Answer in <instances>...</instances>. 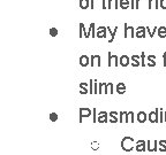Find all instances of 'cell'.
Wrapping results in <instances>:
<instances>
[{
    "label": "cell",
    "mask_w": 166,
    "mask_h": 155,
    "mask_svg": "<svg viewBox=\"0 0 166 155\" xmlns=\"http://www.w3.org/2000/svg\"><path fill=\"white\" fill-rule=\"evenodd\" d=\"M90 146H91V148L94 149V150H98V149H99V142L98 141H92Z\"/></svg>",
    "instance_id": "d590c367"
},
{
    "label": "cell",
    "mask_w": 166,
    "mask_h": 155,
    "mask_svg": "<svg viewBox=\"0 0 166 155\" xmlns=\"http://www.w3.org/2000/svg\"><path fill=\"white\" fill-rule=\"evenodd\" d=\"M96 23H90L89 26V29H88V31L85 33V38H90V36L92 35V38H95L96 37Z\"/></svg>",
    "instance_id": "30bf717a"
},
{
    "label": "cell",
    "mask_w": 166,
    "mask_h": 155,
    "mask_svg": "<svg viewBox=\"0 0 166 155\" xmlns=\"http://www.w3.org/2000/svg\"><path fill=\"white\" fill-rule=\"evenodd\" d=\"M130 2H129V0H120V2H119V5H120V8L121 9H128L130 5H129Z\"/></svg>",
    "instance_id": "4316f807"
},
{
    "label": "cell",
    "mask_w": 166,
    "mask_h": 155,
    "mask_svg": "<svg viewBox=\"0 0 166 155\" xmlns=\"http://www.w3.org/2000/svg\"><path fill=\"white\" fill-rule=\"evenodd\" d=\"M92 111L90 108H80L78 109V123L83 122V117H90Z\"/></svg>",
    "instance_id": "3957f363"
},
{
    "label": "cell",
    "mask_w": 166,
    "mask_h": 155,
    "mask_svg": "<svg viewBox=\"0 0 166 155\" xmlns=\"http://www.w3.org/2000/svg\"><path fill=\"white\" fill-rule=\"evenodd\" d=\"M106 35H107V26H101L97 28L96 37H98V38H101V39H104V38H106Z\"/></svg>",
    "instance_id": "8992f818"
},
{
    "label": "cell",
    "mask_w": 166,
    "mask_h": 155,
    "mask_svg": "<svg viewBox=\"0 0 166 155\" xmlns=\"http://www.w3.org/2000/svg\"><path fill=\"white\" fill-rule=\"evenodd\" d=\"M158 150L159 152H166V140H164V139H161V140H159L158 141Z\"/></svg>",
    "instance_id": "83f0119b"
},
{
    "label": "cell",
    "mask_w": 166,
    "mask_h": 155,
    "mask_svg": "<svg viewBox=\"0 0 166 155\" xmlns=\"http://www.w3.org/2000/svg\"><path fill=\"white\" fill-rule=\"evenodd\" d=\"M128 118H129V123L133 124L135 122V114L133 111H128Z\"/></svg>",
    "instance_id": "d6a6232c"
},
{
    "label": "cell",
    "mask_w": 166,
    "mask_h": 155,
    "mask_svg": "<svg viewBox=\"0 0 166 155\" xmlns=\"http://www.w3.org/2000/svg\"><path fill=\"white\" fill-rule=\"evenodd\" d=\"M97 122L101 123V124H105V123L109 122V113L103 110L101 113H98V116H97Z\"/></svg>",
    "instance_id": "277c9868"
},
{
    "label": "cell",
    "mask_w": 166,
    "mask_h": 155,
    "mask_svg": "<svg viewBox=\"0 0 166 155\" xmlns=\"http://www.w3.org/2000/svg\"><path fill=\"white\" fill-rule=\"evenodd\" d=\"M90 8L95 9V0H90Z\"/></svg>",
    "instance_id": "7dc6e473"
},
{
    "label": "cell",
    "mask_w": 166,
    "mask_h": 155,
    "mask_svg": "<svg viewBox=\"0 0 166 155\" xmlns=\"http://www.w3.org/2000/svg\"><path fill=\"white\" fill-rule=\"evenodd\" d=\"M107 31L111 33V38L109 39V44H112V43H113V40H114V38H115V33H117V31H118V26H115L112 31H111V28L107 26Z\"/></svg>",
    "instance_id": "cb8c5ba5"
},
{
    "label": "cell",
    "mask_w": 166,
    "mask_h": 155,
    "mask_svg": "<svg viewBox=\"0 0 166 155\" xmlns=\"http://www.w3.org/2000/svg\"><path fill=\"white\" fill-rule=\"evenodd\" d=\"M164 111L165 110L159 108V123H164Z\"/></svg>",
    "instance_id": "74e56055"
},
{
    "label": "cell",
    "mask_w": 166,
    "mask_h": 155,
    "mask_svg": "<svg viewBox=\"0 0 166 155\" xmlns=\"http://www.w3.org/2000/svg\"><path fill=\"white\" fill-rule=\"evenodd\" d=\"M163 65L166 67V52L163 53Z\"/></svg>",
    "instance_id": "ee69618b"
},
{
    "label": "cell",
    "mask_w": 166,
    "mask_h": 155,
    "mask_svg": "<svg viewBox=\"0 0 166 155\" xmlns=\"http://www.w3.org/2000/svg\"><path fill=\"white\" fill-rule=\"evenodd\" d=\"M92 84H94V79L91 78L89 81V93L90 94H94V87H92Z\"/></svg>",
    "instance_id": "f35d334b"
},
{
    "label": "cell",
    "mask_w": 166,
    "mask_h": 155,
    "mask_svg": "<svg viewBox=\"0 0 166 155\" xmlns=\"http://www.w3.org/2000/svg\"><path fill=\"white\" fill-rule=\"evenodd\" d=\"M102 9H107V0H102Z\"/></svg>",
    "instance_id": "7bdbcfd3"
},
{
    "label": "cell",
    "mask_w": 166,
    "mask_h": 155,
    "mask_svg": "<svg viewBox=\"0 0 166 155\" xmlns=\"http://www.w3.org/2000/svg\"><path fill=\"white\" fill-rule=\"evenodd\" d=\"M148 120V114L145 111H139V114L136 115V121L139 123H145Z\"/></svg>",
    "instance_id": "5bb4252c"
},
{
    "label": "cell",
    "mask_w": 166,
    "mask_h": 155,
    "mask_svg": "<svg viewBox=\"0 0 166 155\" xmlns=\"http://www.w3.org/2000/svg\"><path fill=\"white\" fill-rule=\"evenodd\" d=\"M130 60H132V67H134V68H137V67H140L141 65V55H132L130 56Z\"/></svg>",
    "instance_id": "7c38bea8"
},
{
    "label": "cell",
    "mask_w": 166,
    "mask_h": 155,
    "mask_svg": "<svg viewBox=\"0 0 166 155\" xmlns=\"http://www.w3.org/2000/svg\"><path fill=\"white\" fill-rule=\"evenodd\" d=\"M127 30H128V26H127V23H125V33H123V37H125V38H128L127 37Z\"/></svg>",
    "instance_id": "f6af8a7d"
},
{
    "label": "cell",
    "mask_w": 166,
    "mask_h": 155,
    "mask_svg": "<svg viewBox=\"0 0 166 155\" xmlns=\"http://www.w3.org/2000/svg\"><path fill=\"white\" fill-rule=\"evenodd\" d=\"M98 85H99V83L97 82V79H94V94H99Z\"/></svg>",
    "instance_id": "1f68e13d"
},
{
    "label": "cell",
    "mask_w": 166,
    "mask_h": 155,
    "mask_svg": "<svg viewBox=\"0 0 166 155\" xmlns=\"http://www.w3.org/2000/svg\"><path fill=\"white\" fill-rule=\"evenodd\" d=\"M50 121H51V122H57L58 121V114L57 113H51V114H50Z\"/></svg>",
    "instance_id": "836d02e7"
},
{
    "label": "cell",
    "mask_w": 166,
    "mask_h": 155,
    "mask_svg": "<svg viewBox=\"0 0 166 155\" xmlns=\"http://www.w3.org/2000/svg\"><path fill=\"white\" fill-rule=\"evenodd\" d=\"M156 55H148L147 58V65L148 67H156Z\"/></svg>",
    "instance_id": "d6986e66"
},
{
    "label": "cell",
    "mask_w": 166,
    "mask_h": 155,
    "mask_svg": "<svg viewBox=\"0 0 166 155\" xmlns=\"http://www.w3.org/2000/svg\"><path fill=\"white\" fill-rule=\"evenodd\" d=\"M97 116H98V114H97V109L96 108H94V109H92V123L97 122Z\"/></svg>",
    "instance_id": "8d00e7d4"
},
{
    "label": "cell",
    "mask_w": 166,
    "mask_h": 155,
    "mask_svg": "<svg viewBox=\"0 0 166 155\" xmlns=\"http://www.w3.org/2000/svg\"><path fill=\"white\" fill-rule=\"evenodd\" d=\"M115 91L120 96V94H125L126 93V85L125 83H118L117 86H115Z\"/></svg>",
    "instance_id": "e0dca14e"
},
{
    "label": "cell",
    "mask_w": 166,
    "mask_h": 155,
    "mask_svg": "<svg viewBox=\"0 0 166 155\" xmlns=\"http://www.w3.org/2000/svg\"><path fill=\"white\" fill-rule=\"evenodd\" d=\"M130 8H132V9H136V6H135V0H130Z\"/></svg>",
    "instance_id": "bcb514c9"
},
{
    "label": "cell",
    "mask_w": 166,
    "mask_h": 155,
    "mask_svg": "<svg viewBox=\"0 0 166 155\" xmlns=\"http://www.w3.org/2000/svg\"><path fill=\"white\" fill-rule=\"evenodd\" d=\"M78 29H80V32H78V37H80V38H83V37H85L87 30H85L84 23H80V26H78Z\"/></svg>",
    "instance_id": "484cf974"
},
{
    "label": "cell",
    "mask_w": 166,
    "mask_h": 155,
    "mask_svg": "<svg viewBox=\"0 0 166 155\" xmlns=\"http://www.w3.org/2000/svg\"><path fill=\"white\" fill-rule=\"evenodd\" d=\"M142 0H135V6H136V9H139V4H140Z\"/></svg>",
    "instance_id": "c3c4849f"
},
{
    "label": "cell",
    "mask_w": 166,
    "mask_h": 155,
    "mask_svg": "<svg viewBox=\"0 0 166 155\" xmlns=\"http://www.w3.org/2000/svg\"><path fill=\"white\" fill-rule=\"evenodd\" d=\"M105 85H106V83H99V85H98V90H99V94H102V92L104 93V89H105Z\"/></svg>",
    "instance_id": "ab89813d"
},
{
    "label": "cell",
    "mask_w": 166,
    "mask_h": 155,
    "mask_svg": "<svg viewBox=\"0 0 166 155\" xmlns=\"http://www.w3.org/2000/svg\"><path fill=\"white\" fill-rule=\"evenodd\" d=\"M78 61H80V65L83 67V68H85V67H88L90 65V58L88 55H81Z\"/></svg>",
    "instance_id": "9a60e30c"
},
{
    "label": "cell",
    "mask_w": 166,
    "mask_h": 155,
    "mask_svg": "<svg viewBox=\"0 0 166 155\" xmlns=\"http://www.w3.org/2000/svg\"><path fill=\"white\" fill-rule=\"evenodd\" d=\"M135 35H136V38H145V35H147V28L145 26H137L136 30H135Z\"/></svg>",
    "instance_id": "52a82bcc"
},
{
    "label": "cell",
    "mask_w": 166,
    "mask_h": 155,
    "mask_svg": "<svg viewBox=\"0 0 166 155\" xmlns=\"http://www.w3.org/2000/svg\"><path fill=\"white\" fill-rule=\"evenodd\" d=\"M148 120H149V122L153 123V124L159 123V108H156L153 111L149 113L148 114Z\"/></svg>",
    "instance_id": "7a4b0ae2"
},
{
    "label": "cell",
    "mask_w": 166,
    "mask_h": 155,
    "mask_svg": "<svg viewBox=\"0 0 166 155\" xmlns=\"http://www.w3.org/2000/svg\"><path fill=\"white\" fill-rule=\"evenodd\" d=\"M80 93L81 94H88L89 93V83H80Z\"/></svg>",
    "instance_id": "2e32d148"
},
{
    "label": "cell",
    "mask_w": 166,
    "mask_h": 155,
    "mask_svg": "<svg viewBox=\"0 0 166 155\" xmlns=\"http://www.w3.org/2000/svg\"><path fill=\"white\" fill-rule=\"evenodd\" d=\"M148 8H149V9H152V8L158 9V8H160L159 0H149V2H148Z\"/></svg>",
    "instance_id": "ffe728a7"
},
{
    "label": "cell",
    "mask_w": 166,
    "mask_h": 155,
    "mask_svg": "<svg viewBox=\"0 0 166 155\" xmlns=\"http://www.w3.org/2000/svg\"><path fill=\"white\" fill-rule=\"evenodd\" d=\"M135 150L136 152H145L147 150V141L145 140H139L135 144Z\"/></svg>",
    "instance_id": "9c48e42d"
},
{
    "label": "cell",
    "mask_w": 166,
    "mask_h": 155,
    "mask_svg": "<svg viewBox=\"0 0 166 155\" xmlns=\"http://www.w3.org/2000/svg\"><path fill=\"white\" fill-rule=\"evenodd\" d=\"M114 8L118 9L119 8V0H107V9Z\"/></svg>",
    "instance_id": "44dd1931"
},
{
    "label": "cell",
    "mask_w": 166,
    "mask_h": 155,
    "mask_svg": "<svg viewBox=\"0 0 166 155\" xmlns=\"http://www.w3.org/2000/svg\"><path fill=\"white\" fill-rule=\"evenodd\" d=\"M107 55H109V61H107V65H109L110 68H111V65H112V61L114 62V67L115 68H118L119 67V58L114 55V54H111V52L107 53Z\"/></svg>",
    "instance_id": "ba28073f"
},
{
    "label": "cell",
    "mask_w": 166,
    "mask_h": 155,
    "mask_svg": "<svg viewBox=\"0 0 166 155\" xmlns=\"http://www.w3.org/2000/svg\"><path fill=\"white\" fill-rule=\"evenodd\" d=\"M164 123H166V111H164Z\"/></svg>",
    "instance_id": "681fc988"
},
{
    "label": "cell",
    "mask_w": 166,
    "mask_h": 155,
    "mask_svg": "<svg viewBox=\"0 0 166 155\" xmlns=\"http://www.w3.org/2000/svg\"><path fill=\"white\" fill-rule=\"evenodd\" d=\"M157 31H158V29H157V26H155V28H153L152 30H151V29H150L149 26H147V32H148V35H149V37H150V38H153V36H155V33L157 32Z\"/></svg>",
    "instance_id": "f546056e"
},
{
    "label": "cell",
    "mask_w": 166,
    "mask_h": 155,
    "mask_svg": "<svg viewBox=\"0 0 166 155\" xmlns=\"http://www.w3.org/2000/svg\"><path fill=\"white\" fill-rule=\"evenodd\" d=\"M134 144H136L134 141V138H132V137H123L121 142H120V146H121V148L125 152H132L133 149H135Z\"/></svg>",
    "instance_id": "6da1fadb"
},
{
    "label": "cell",
    "mask_w": 166,
    "mask_h": 155,
    "mask_svg": "<svg viewBox=\"0 0 166 155\" xmlns=\"http://www.w3.org/2000/svg\"><path fill=\"white\" fill-rule=\"evenodd\" d=\"M135 30L133 26H128V30H127V37L129 38H135L136 37V35H135Z\"/></svg>",
    "instance_id": "f1b7e54d"
},
{
    "label": "cell",
    "mask_w": 166,
    "mask_h": 155,
    "mask_svg": "<svg viewBox=\"0 0 166 155\" xmlns=\"http://www.w3.org/2000/svg\"><path fill=\"white\" fill-rule=\"evenodd\" d=\"M49 32H50V36H51V37H56V36H58V29L57 28H51Z\"/></svg>",
    "instance_id": "e575fe53"
},
{
    "label": "cell",
    "mask_w": 166,
    "mask_h": 155,
    "mask_svg": "<svg viewBox=\"0 0 166 155\" xmlns=\"http://www.w3.org/2000/svg\"><path fill=\"white\" fill-rule=\"evenodd\" d=\"M119 60H120V62H119V63H120L121 67H127V65H129V62L132 61V60L129 59L128 55H121Z\"/></svg>",
    "instance_id": "ac0fdd59"
},
{
    "label": "cell",
    "mask_w": 166,
    "mask_h": 155,
    "mask_svg": "<svg viewBox=\"0 0 166 155\" xmlns=\"http://www.w3.org/2000/svg\"><path fill=\"white\" fill-rule=\"evenodd\" d=\"M109 122L112 123V124L119 122V113L118 111H111V113H109Z\"/></svg>",
    "instance_id": "4fadbf2b"
},
{
    "label": "cell",
    "mask_w": 166,
    "mask_h": 155,
    "mask_svg": "<svg viewBox=\"0 0 166 155\" xmlns=\"http://www.w3.org/2000/svg\"><path fill=\"white\" fill-rule=\"evenodd\" d=\"M159 6L161 9H166V0H159Z\"/></svg>",
    "instance_id": "b9f144b4"
},
{
    "label": "cell",
    "mask_w": 166,
    "mask_h": 155,
    "mask_svg": "<svg viewBox=\"0 0 166 155\" xmlns=\"http://www.w3.org/2000/svg\"><path fill=\"white\" fill-rule=\"evenodd\" d=\"M125 114H126V111H120V114H119V122L120 123L123 122V120H125Z\"/></svg>",
    "instance_id": "60d3db41"
},
{
    "label": "cell",
    "mask_w": 166,
    "mask_h": 155,
    "mask_svg": "<svg viewBox=\"0 0 166 155\" xmlns=\"http://www.w3.org/2000/svg\"><path fill=\"white\" fill-rule=\"evenodd\" d=\"M141 65L142 67H147V56H145L144 52L141 53Z\"/></svg>",
    "instance_id": "4dcf8cb0"
},
{
    "label": "cell",
    "mask_w": 166,
    "mask_h": 155,
    "mask_svg": "<svg viewBox=\"0 0 166 155\" xmlns=\"http://www.w3.org/2000/svg\"><path fill=\"white\" fill-rule=\"evenodd\" d=\"M157 35L159 38H166V26H161L158 28V31H157Z\"/></svg>",
    "instance_id": "d4e9b609"
},
{
    "label": "cell",
    "mask_w": 166,
    "mask_h": 155,
    "mask_svg": "<svg viewBox=\"0 0 166 155\" xmlns=\"http://www.w3.org/2000/svg\"><path fill=\"white\" fill-rule=\"evenodd\" d=\"M78 5H80V8H81V9L85 11V9L90 8V0H80Z\"/></svg>",
    "instance_id": "603a6c76"
},
{
    "label": "cell",
    "mask_w": 166,
    "mask_h": 155,
    "mask_svg": "<svg viewBox=\"0 0 166 155\" xmlns=\"http://www.w3.org/2000/svg\"><path fill=\"white\" fill-rule=\"evenodd\" d=\"M90 65L91 67L97 65L98 68H101L102 67V58H101V55H91L90 56Z\"/></svg>",
    "instance_id": "5b68a950"
},
{
    "label": "cell",
    "mask_w": 166,
    "mask_h": 155,
    "mask_svg": "<svg viewBox=\"0 0 166 155\" xmlns=\"http://www.w3.org/2000/svg\"><path fill=\"white\" fill-rule=\"evenodd\" d=\"M113 89L114 86L112 83H106L105 89H104V94H113Z\"/></svg>",
    "instance_id": "7402d4cb"
},
{
    "label": "cell",
    "mask_w": 166,
    "mask_h": 155,
    "mask_svg": "<svg viewBox=\"0 0 166 155\" xmlns=\"http://www.w3.org/2000/svg\"><path fill=\"white\" fill-rule=\"evenodd\" d=\"M157 145H158V141H157V140H153V141H150V140H148V142H147V149H148V152H157V150H158V147H157Z\"/></svg>",
    "instance_id": "8fae6325"
}]
</instances>
